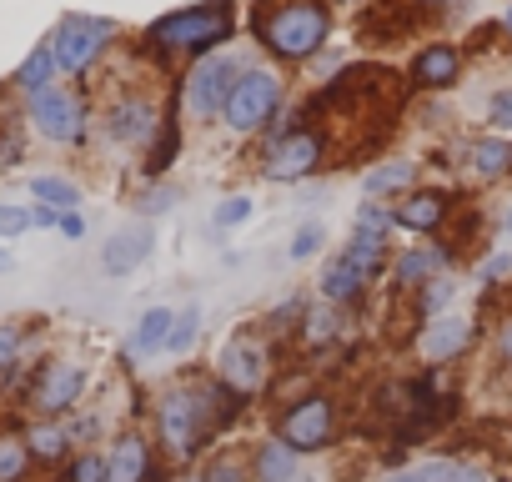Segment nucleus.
I'll list each match as a JSON object with an SVG mask.
<instances>
[{"instance_id":"18","label":"nucleus","mask_w":512,"mask_h":482,"mask_svg":"<svg viewBox=\"0 0 512 482\" xmlns=\"http://www.w3.org/2000/svg\"><path fill=\"white\" fill-rule=\"evenodd\" d=\"M457 81H462V51H457V46L432 41V46L417 51V61H412V86H422V91H452Z\"/></svg>"},{"instance_id":"26","label":"nucleus","mask_w":512,"mask_h":482,"mask_svg":"<svg viewBox=\"0 0 512 482\" xmlns=\"http://www.w3.org/2000/svg\"><path fill=\"white\" fill-rule=\"evenodd\" d=\"M452 302H457V282H452V277H432V282H422V287L412 292L417 322H427V317H442Z\"/></svg>"},{"instance_id":"12","label":"nucleus","mask_w":512,"mask_h":482,"mask_svg":"<svg viewBox=\"0 0 512 482\" xmlns=\"http://www.w3.org/2000/svg\"><path fill=\"white\" fill-rule=\"evenodd\" d=\"M106 136L116 141V146H151L161 131H166V121H161V106L151 101V96H121V101H111V111H106Z\"/></svg>"},{"instance_id":"10","label":"nucleus","mask_w":512,"mask_h":482,"mask_svg":"<svg viewBox=\"0 0 512 482\" xmlns=\"http://www.w3.org/2000/svg\"><path fill=\"white\" fill-rule=\"evenodd\" d=\"M26 111H31L36 131H41L46 141H56V146H76V141L86 136V106H81L71 91H61V86L36 91V96L26 101Z\"/></svg>"},{"instance_id":"31","label":"nucleus","mask_w":512,"mask_h":482,"mask_svg":"<svg viewBox=\"0 0 512 482\" xmlns=\"http://www.w3.org/2000/svg\"><path fill=\"white\" fill-rule=\"evenodd\" d=\"M201 482H256V477H251V462H246V457L216 452V457L201 467Z\"/></svg>"},{"instance_id":"5","label":"nucleus","mask_w":512,"mask_h":482,"mask_svg":"<svg viewBox=\"0 0 512 482\" xmlns=\"http://www.w3.org/2000/svg\"><path fill=\"white\" fill-rule=\"evenodd\" d=\"M282 106V76L272 66H246L226 111H221V126L236 131V136H251V131H262Z\"/></svg>"},{"instance_id":"35","label":"nucleus","mask_w":512,"mask_h":482,"mask_svg":"<svg viewBox=\"0 0 512 482\" xmlns=\"http://www.w3.org/2000/svg\"><path fill=\"white\" fill-rule=\"evenodd\" d=\"M176 151H181V131L176 126H166L156 141H151V156H146V176H161L171 161H176Z\"/></svg>"},{"instance_id":"21","label":"nucleus","mask_w":512,"mask_h":482,"mask_svg":"<svg viewBox=\"0 0 512 482\" xmlns=\"http://www.w3.org/2000/svg\"><path fill=\"white\" fill-rule=\"evenodd\" d=\"M467 171H472L477 181H502V176L512 171L507 141H502V136H477V141L467 146Z\"/></svg>"},{"instance_id":"37","label":"nucleus","mask_w":512,"mask_h":482,"mask_svg":"<svg viewBox=\"0 0 512 482\" xmlns=\"http://www.w3.org/2000/svg\"><path fill=\"white\" fill-rule=\"evenodd\" d=\"M171 206H176V191H171V186H146V191H141V201H136L141 221H156V216H166Z\"/></svg>"},{"instance_id":"52","label":"nucleus","mask_w":512,"mask_h":482,"mask_svg":"<svg viewBox=\"0 0 512 482\" xmlns=\"http://www.w3.org/2000/svg\"><path fill=\"white\" fill-rule=\"evenodd\" d=\"M507 151H512V141H507ZM507 176H512V171H507Z\"/></svg>"},{"instance_id":"7","label":"nucleus","mask_w":512,"mask_h":482,"mask_svg":"<svg viewBox=\"0 0 512 482\" xmlns=\"http://www.w3.org/2000/svg\"><path fill=\"white\" fill-rule=\"evenodd\" d=\"M322 161H327V141H322V131L297 126V131L267 141V151H262V176H267V181H307Z\"/></svg>"},{"instance_id":"24","label":"nucleus","mask_w":512,"mask_h":482,"mask_svg":"<svg viewBox=\"0 0 512 482\" xmlns=\"http://www.w3.org/2000/svg\"><path fill=\"white\" fill-rule=\"evenodd\" d=\"M26 447H31L36 462H61V457H71V432H66V422L46 417V422L26 427Z\"/></svg>"},{"instance_id":"50","label":"nucleus","mask_w":512,"mask_h":482,"mask_svg":"<svg viewBox=\"0 0 512 482\" xmlns=\"http://www.w3.org/2000/svg\"><path fill=\"white\" fill-rule=\"evenodd\" d=\"M176 482H201V472H191V477H176Z\"/></svg>"},{"instance_id":"11","label":"nucleus","mask_w":512,"mask_h":482,"mask_svg":"<svg viewBox=\"0 0 512 482\" xmlns=\"http://www.w3.org/2000/svg\"><path fill=\"white\" fill-rule=\"evenodd\" d=\"M81 392H86V367L71 362V357H56V362L41 367V377L31 387V407L41 417H66V412H76Z\"/></svg>"},{"instance_id":"49","label":"nucleus","mask_w":512,"mask_h":482,"mask_svg":"<svg viewBox=\"0 0 512 482\" xmlns=\"http://www.w3.org/2000/svg\"><path fill=\"white\" fill-rule=\"evenodd\" d=\"M502 26H507V31H512V6H507V11H502Z\"/></svg>"},{"instance_id":"9","label":"nucleus","mask_w":512,"mask_h":482,"mask_svg":"<svg viewBox=\"0 0 512 482\" xmlns=\"http://www.w3.org/2000/svg\"><path fill=\"white\" fill-rule=\"evenodd\" d=\"M472 342H477V322L462 317V312L427 317V322H417V337H412V347H417V357H422L427 367H452V362H462V357L472 352Z\"/></svg>"},{"instance_id":"1","label":"nucleus","mask_w":512,"mask_h":482,"mask_svg":"<svg viewBox=\"0 0 512 482\" xmlns=\"http://www.w3.org/2000/svg\"><path fill=\"white\" fill-rule=\"evenodd\" d=\"M251 36L277 61H312L332 36L327 0H256Z\"/></svg>"},{"instance_id":"39","label":"nucleus","mask_w":512,"mask_h":482,"mask_svg":"<svg viewBox=\"0 0 512 482\" xmlns=\"http://www.w3.org/2000/svg\"><path fill=\"white\" fill-rule=\"evenodd\" d=\"M21 231H31V211L0 201V241H11V236H21Z\"/></svg>"},{"instance_id":"15","label":"nucleus","mask_w":512,"mask_h":482,"mask_svg":"<svg viewBox=\"0 0 512 482\" xmlns=\"http://www.w3.org/2000/svg\"><path fill=\"white\" fill-rule=\"evenodd\" d=\"M151 252H156V226H151V221H136V226L116 231L106 247H101V267H106L111 277H131Z\"/></svg>"},{"instance_id":"16","label":"nucleus","mask_w":512,"mask_h":482,"mask_svg":"<svg viewBox=\"0 0 512 482\" xmlns=\"http://www.w3.org/2000/svg\"><path fill=\"white\" fill-rule=\"evenodd\" d=\"M392 216H397L402 231L432 236V231L447 226V216H452V196H447V191H407V196L392 206Z\"/></svg>"},{"instance_id":"22","label":"nucleus","mask_w":512,"mask_h":482,"mask_svg":"<svg viewBox=\"0 0 512 482\" xmlns=\"http://www.w3.org/2000/svg\"><path fill=\"white\" fill-rule=\"evenodd\" d=\"M372 282L377 277H387V267H392V236H377V231H352V241L342 247Z\"/></svg>"},{"instance_id":"44","label":"nucleus","mask_w":512,"mask_h":482,"mask_svg":"<svg viewBox=\"0 0 512 482\" xmlns=\"http://www.w3.org/2000/svg\"><path fill=\"white\" fill-rule=\"evenodd\" d=\"M452 482H492V472H487V467H477V462H457Z\"/></svg>"},{"instance_id":"3","label":"nucleus","mask_w":512,"mask_h":482,"mask_svg":"<svg viewBox=\"0 0 512 482\" xmlns=\"http://www.w3.org/2000/svg\"><path fill=\"white\" fill-rule=\"evenodd\" d=\"M272 372H277V347L262 337V332H251V327H241V332H231L226 342H221V352H216V382L226 387V392H236V397H262L267 392V382H272Z\"/></svg>"},{"instance_id":"28","label":"nucleus","mask_w":512,"mask_h":482,"mask_svg":"<svg viewBox=\"0 0 512 482\" xmlns=\"http://www.w3.org/2000/svg\"><path fill=\"white\" fill-rule=\"evenodd\" d=\"M201 342V307L191 302V307H181L176 312V322H171V337H166V352L171 357H191V347Z\"/></svg>"},{"instance_id":"14","label":"nucleus","mask_w":512,"mask_h":482,"mask_svg":"<svg viewBox=\"0 0 512 482\" xmlns=\"http://www.w3.org/2000/svg\"><path fill=\"white\" fill-rule=\"evenodd\" d=\"M452 262H457V252H452V247H442V241H422V247H407V252H397V257H392V267H387L392 292H417L422 282L447 277V267H452Z\"/></svg>"},{"instance_id":"27","label":"nucleus","mask_w":512,"mask_h":482,"mask_svg":"<svg viewBox=\"0 0 512 482\" xmlns=\"http://www.w3.org/2000/svg\"><path fill=\"white\" fill-rule=\"evenodd\" d=\"M61 66H56V51L51 46H36L31 56H26V66L16 71V81H21V91L26 96H36V91H46L51 86V76H56Z\"/></svg>"},{"instance_id":"2","label":"nucleus","mask_w":512,"mask_h":482,"mask_svg":"<svg viewBox=\"0 0 512 482\" xmlns=\"http://www.w3.org/2000/svg\"><path fill=\"white\" fill-rule=\"evenodd\" d=\"M236 31V11L226 6V0H206V6H191V11H171L161 16L146 41L161 51V56H211V51H226Z\"/></svg>"},{"instance_id":"42","label":"nucleus","mask_w":512,"mask_h":482,"mask_svg":"<svg viewBox=\"0 0 512 482\" xmlns=\"http://www.w3.org/2000/svg\"><path fill=\"white\" fill-rule=\"evenodd\" d=\"M417 472H422V482H452V472H457V462H447V457H437V462H422Z\"/></svg>"},{"instance_id":"41","label":"nucleus","mask_w":512,"mask_h":482,"mask_svg":"<svg viewBox=\"0 0 512 482\" xmlns=\"http://www.w3.org/2000/svg\"><path fill=\"white\" fill-rule=\"evenodd\" d=\"M507 272H512V257H492V262H487V267L477 272V282H482V287H497V282H502Z\"/></svg>"},{"instance_id":"33","label":"nucleus","mask_w":512,"mask_h":482,"mask_svg":"<svg viewBox=\"0 0 512 482\" xmlns=\"http://www.w3.org/2000/svg\"><path fill=\"white\" fill-rule=\"evenodd\" d=\"M251 211H256V201H251L246 191H236V196H221V201H216V211H211V226H216V231H231V226L251 221Z\"/></svg>"},{"instance_id":"40","label":"nucleus","mask_w":512,"mask_h":482,"mask_svg":"<svg viewBox=\"0 0 512 482\" xmlns=\"http://www.w3.org/2000/svg\"><path fill=\"white\" fill-rule=\"evenodd\" d=\"M487 121H492L497 131H512V86H502V91L487 101Z\"/></svg>"},{"instance_id":"13","label":"nucleus","mask_w":512,"mask_h":482,"mask_svg":"<svg viewBox=\"0 0 512 482\" xmlns=\"http://www.w3.org/2000/svg\"><path fill=\"white\" fill-rule=\"evenodd\" d=\"M106 482H161L156 472V442L141 427H126L106 452Z\"/></svg>"},{"instance_id":"47","label":"nucleus","mask_w":512,"mask_h":482,"mask_svg":"<svg viewBox=\"0 0 512 482\" xmlns=\"http://www.w3.org/2000/svg\"><path fill=\"white\" fill-rule=\"evenodd\" d=\"M0 272H11V252L6 247H0Z\"/></svg>"},{"instance_id":"48","label":"nucleus","mask_w":512,"mask_h":482,"mask_svg":"<svg viewBox=\"0 0 512 482\" xmlns=\"http://www.w3.org/2000/svg\"><path fill=\"white\" fill-rule=\"evenodd\" d=\"M502 231H507V236H512V206H507V216H502Z\"/></svg>"},{"instance_id":"25","label":"nucleus","mask_w":512,"mask_h":482,"mask_svg":"<svg viewBox=\"0 0 512 482\" xmlns=\"http://www.w3.org/2000/svg\"><path fill=\"white\" fill-rule=\"evenodd\" d=\"M417 181V161H382V166H372L367 176H362V191L377 201V196H397V191H407Z\"/></svg>"},{"instance_id":"23","label":"nucleus","mask_w":512,"mask_h":482,"mask_svg":"<svg viewBox=\"0 0 512 482\" xmlns=\"http://www.w3.org/2000/svg\"><path fill=\"white\" fill-rule=\"evenodd\" d=\"M171 322H176V312H171V307H146V312L136 317V332H131V357H151V352H166Z\"/></svg>"},{"instance_id":"45","label":"nucleus","mask_w":512,"mask_h":482,"mask_svg":"<svg viewBox=\"0 0 512 482\" xmlns=\"http://www.w3.org/2000/svg\"><path fill=\"white\" fill-rule=\"evenodd\" d=\"M497 352H502V362H512V312L497 322Z\"/></svg>"},{"instance_id":"43","label":"nucleus","mask_w":512,"mask_h":482,"mask_svg":"<svg viewBox=\"0 0 512 482\" xmlns=\"http://www.w3.org/2000/svg\"><path fill=\"white\" fill-rule=\"evenodd\" d=\"M61 236H66V241H81V236H86V221H81V211H61Z\"/></svg>"},{"instance_id":"17","label":"nucleus","mask_w":512,"mask_h":482,"mask_svg":"<svg viewBox=\"0 0 512 482\" xmlns=\"http://www.w3.org/2000/svg\"><path fill=\"white\" fill-rule=\"evenodd\" d=\"M367 287H372V277L347 257V252H337L327 267H322V277H317V292H322V302H332V307H357L362 297H367Z\"/></svg>"},{"instance_id":"34","label":"nucleus","mask_w":512,"mask_h":482,"mask_svg":"<svg viewBox=\"0 0 512 482\" xmlns=\"http://www.w3.org/2000/svg\"><path fill=\"white\" fill-rule=\"evenodd\" d=\"M392 226H397V216H392V206H382V201H362V206H357V216H352V231L392 236Z\"/></svg>"},{"instance_id":"38","label":"nucleus","mask_w":512,"mask_h":482,"mask_svg":"<svg viewBox=\"0 0 512 482\" xmlns=\"http://www.w3.org/2000/svg\"><path fill=\"white\" fill-rule=\"evenodd\" d=\"M66 482H106V452H81L66 472Z\"/></svg>"},{"instance_id":"32","label":"nucleus","mask_w":512,"mask_h":482,"mask_svg":"<svg viewBox=\"0 0 512 482\" xmlns=\"http://www.w3.org/2000/svg\"><path fill=\"white\" fill-rule=\"evenodd\" d=\"M322 247H327V226H322V221H302V226L292 231V247H287V257H292V262H312Z\"/></svg>"},{"instance_id":"46","label":"nucleus","mask_w":512,"mask_h":482,"mask_svg":"<svg viewBox=\"0 0 512 482\" xmlns=\"http://www.w3.org/2000/svg\"><path fill=\"white\" fill-rule=\"evenodd\" d=\"M377 482H422V472H417V467H397V472H387V477H377Z\"/></svg>"},{"instance_id":"36","label":"nucleus","mask_w":512,"mask_h":482,"mask_svg":"<svg viewBox=\"0 0 512 482\" xmlns=\"http://www.w3.org/2000/svg\"><path fill=\"white\" fill-rule=\"evenodd\" d=\"M21 347H26V327L0 322V377H6V372L21 362Z\"/></svg>"},{"instance_id":"20","label":"nucleus","mask_w":512,"mask_h":482,"mask_svg":"<svg viewBox=\"0 0 512 482\" xmlns=\"http://www.w3.org/2000/svg\"><path fill=\"white\" fill-rule=\"evenodd\" d=\"M251 477H256V482H297V477H302V452L287 447V442L272 432V437H262V442L251 447Z\"/></svg>"},{"instance_id":"8","label":"nucleus","mask_w":512,"mask_h":482,"mask_svg":"<svg viewBox=\"0 0 512 482\" xmlns=\"http://www.w3.org/2000/svg\"><path fill=\"white\" fill-rule=\"evenodd\" d=\"M111 41H116V26L111 21H101V16H66L56 26V36H51V51H56V66L61 71L81 76Z\"/></svg>"},{"instance_id":"4","label":"nucleus","mask_w":512,"mask_h":482,"mask_svg":"<svg viewBox=\"0 0 512 482\" xmlns=\"http://www.w3.org/2000/svg\"><path fill=\"white\" fill-rule=\"evenodd\" d=\"M337 427H342V412H337V397L332 392H302L277 417V437L287 447H297L302 457L307 452H327L337 442Z\"/></svg>"},{"instance_id":"6","label":"nucleus","mask_w":512,"mask_h":482,"mask_svg":"<svg viewBox=\"0 0 512 482\" xmlns=\"http://www.w3.org/2000/svg\"><path fill=\"white\" fill-rule=\"evenodd\" d=\"M241 71H246V61L236 56V51H211V56H201V61H191V76H186V111L196 116V121H211V116H221L226 111V101H231V91H236V81H241Z\"/></svg>"},{"instance_id":"51","label":"nucleus","mask_w":512,"mask_h":482,"mask_svg":"<svg viewBox=\"0 0 512 482\" xmlns=\"http://www.w3.org/2000/svg\"><path fill=\"white\" fill-rule=\"evenodd\" d=\"M422 6H447V0H422Z\"/></svg>"},{"instance_id":"29","label":"nucleus","mask_w":512,"mask_h":482,"mask_svg":"<svg viewBox=\"0 0 512 482\" xmlns=\"http://www.w3.org/2000/svg\"><path fill=\"white\" fill-rule=\"evenodd\" d=\"M31 196H36L41 206H51V211H76V206H81V191H76L71 181H61V176H36V181H31Z\"/></svg>"},{"instance_id":"19","label":"nucleus","mask_w":512,"mask_h":482,"mask_svg":"<svg viewBox=\"0 0 512 482\" xmlns=\"http://www.w3.org/2000/svg\"><path fill=\"white\" fill-rule=\"evenodd\" d=\"M347 322H352L347 307H332V302L307 307L302 322H297V347H302V352H327V347H337V342L347 337Z\"/></svg>"},{"instance_id":"30","label":"nucleus","mask_w":512,"mask_h":482,"mask_svg":"<svg viewBox=\"0 0 512 482\" xmlns=\"http://www.w3.org/2000/svg\"><path fill=\"white\" fill-rule=\"evenodd\" d=\"M31 447H26V437H0V482H26V472H31Z\"/></svg>"}]
</instances>
